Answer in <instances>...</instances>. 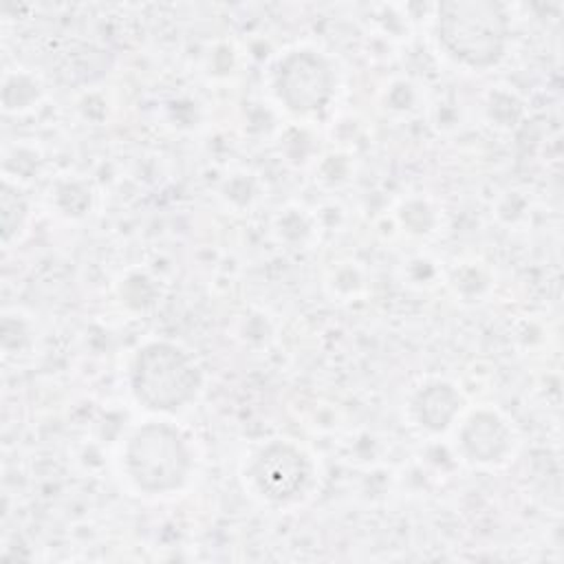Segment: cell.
Listing matches in <instances>:
<instances>
[{
	"label": "cell",
	"mask_w": 564,
	"mask_h": 564,
	"mask_svg": "<svg viewBox=\"0 0 564 564\" xmlns=\"http://www.w3.org/2000/svg\"><path fill=\"white\" fill-rule=\"evenodd\" d=\"M119 463L132 491L148 498H165L189 485L196 469V452L181 425L167 419H148L123 438Z\"/></svg>",
	"instance_id": "cell-1"
},
{
	"label": "cell",
	"mask_w": 564,
	"mask_h": 564,
	"mask_svg": "<svg viewBox=\"0 0 564 564\" xmlns=\"http://www.w3.org/2000/svg\"><path fill=\"white\" fill-rule=\"evenodd\" d=\"M434 33L441 51L469 70L502 62L511 40V18L494 0H452L436 7Z\"/></svg>",
	"instance_id": "cell-2"
},
{
	"label": "cell",
	"mask_w": 564,
	"mask_h": 564,
	"mask_svg": "<svg viewBox=\"0 0 564 564\" xmlns=\"http://www.w3.org/2000/svg\"><path fill=\"white\" fill-rule=\"evenodd\" d=\"M203 381L192 352L167 339H152L137 348L128 370L132 399L154 414H174L192 405L203 392Z\"/></svg>",
	"instance_id": "cell-3"
},
{
	"label": "cell",
	"mask_w": 564,
	"mask_h": 564,
	"mask_svg": "<svg viewBox=\"0 0 564 564\" xmlns=\"http://www.w3.org/2000/svg\"><path fill=\"white\" fill-rule=\"evenodd\" d=\"M242 482L251 498L273 509L302 505L317 487V463L295 441L271 438L253 447L242 465Z\"/></svg>",
	"instance_id": "cell-4"
},
{
	"label": "cell",
	"mask_w": 564,
	"mask_h": 564,
	"mask_svg": "<svg viewBox=\"0 0 564 564\" xmlns=\"http://www.w3.org/2000/svg\"><path fill=\"white\" fill-rule=\"evenodd\" d=\"M278 101L297 117H317L335 99L337 75L330 59L311 46L282 53L271 70Z\"/></svg>",
	"instance_id": "cell-5"
},
{
	"label": "cell",
	"mask_w": 564,
	"mask_h": 564,
	"mask_svg": "<svg viewBox=\"0 0 564 564\" xmlns=\"http://www.w3.org/2000/svg\"><path fill=\"white\" fill-rule=\"evenodd\" d=\"M456 443L463 458L476 465L496 467L509 460L516 436L509 421L494 408H476L458 419Z\"/></svg>",
	"instance_id": "cell-6"
},
{
	"label": "cell",
	"mask_w": 564,
	"mask_h": 564,
	"mask_svg": "<svg viewBox=\"0 0 564 564\" xmlns=\"http://www.w3.org/2000/svg\"><path fill=\"white\" fill-rule=\"evenodd\" d=\"M460 390L443 379H434L416 388L410 399V412L419 427L430 434L447 432L463 414Z\"/></svg>",
	"instance_id": "cell-7"
},
{
	"label": "cell",
	"mask_w": 564,
	"mask_h": 564,
	"mask_svg": "<svg viewBox=\"0 0 564 564\" xmlns=\"http://www.w3.org/2000/svg\"><path fill=\"white\" fill-rule=\"evenodd\" d=\"M37 84L33 77H29L26 73H15V75H7L4 77V86H2V104L4 110H24L29 108L35 99H37Z\"/></svg>",
	"instance_id": "cell-8"
},
{
	"label": "cell",
	"mask_w": 564,
	"mask_h": 564,
	"mask_svg": "<svg viewBox=\"0 0 564 564\" xmlns=\"http://www.w3.org/2000/svg\"><path fill=\"white\" fill-rule=\"evenodd\" d=\"M26 218V200L9 181L2 185V238L9 245L11 236L22 229Z\"/></svg>",
	"instance_id": "cell-9"
}]
</instances>
